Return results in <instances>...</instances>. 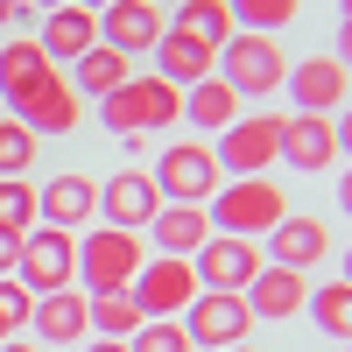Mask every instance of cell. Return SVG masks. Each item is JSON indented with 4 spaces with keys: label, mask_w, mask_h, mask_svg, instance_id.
<instances>
[{
    "label": "cell",
    "mask_w": 352,
    "mask_h": 352,
    "mask_svg": "<svg viewBox=\"0 0 352 352\" xmlns=\"http://www.w3.org/2000/svg\"><path fill=\"white\" fill-rule=\"evenodd\" d=\"M169 28H184V36H197V43H226L232 36V14H226V0H176V14H169Z\"/></svg>",
    "instance_id": "26"
},
{
    "label": "cell",
    "mask_w": 352,
    "mask_h": 352,
    "mask_svg": "<svg viewBox=\"0 0 352 352\" xmlns=\"http://www.w3.org/2000/svg\"><path fill=\"white\" fill-rule=\"evenodd\" d=\"M190 275H197V289L247 296V282L261 275V247H254V240H232V232H212V240L190 254Z\"/></svg>",
    "instance_id": "10"
},
{
    "label": "cell",
    "mask_w": 352,
    "mask_h": 352,
    "mask_svg": "<svg viewBox=\"0 0 352 352\" xmlns=\"http://www.w3.org/2000/svg\"><path fill=\"white\" fill-rule=\"evenodd\" d=\"M282 92L296 99V113H324V120H331V113L352 99V71L331 64V56H303V64H289Z\"/></svg>",
    "instance_id": "16"
},
{
    "label": "cell",
    "mask_w": 352,
    "mask_h": 352,
    "mask_svg": "<svg viewBox=\"0 0 352 352\" xmlns=\"http://www.w3.org/2000/svg\"><path fill=\"white\" fill-rule=\"evenodd\" d=\"M127 352H190V338H184L176 317H148V324L127 338Z\"/></svg>",
    "instance_id": "32"
},
{
    "label": "cell",
    "mask_w": 352,
    "mask_h": 352,
    "mask_svg": "<svg viewBox=\"0 0 352 352\" xmlns=\"http://www.w3.org/2000/svg\"><path fill=\"white\" fill-rule=\"evenodd\" d=\"M176 324H184V338H190V345L226 352V345H247L254 310H247V296H219V289H197V296H190V310L176 317Z\"/></svg>",
    "instance_id": "8"
},
{
    "label": "cell",
    "mask_w": 352,
    "mask_h": 352,
    "mask_svg": "<svg viewBox=\"0 0 352 352\" xmlns=\"http://www.w3.org/2000/svg\"><path fill=\"white\" fill-rule=\"evenodd\" d=\"M338 21H352V0H338Z\"/></svg>",
    "instance_id": "43"
},
{
    "label": "cell",
    "mask_w": 352,
    "mask_h": 352,
    "mask_svg": "<svg viewBox=\"0 0 352 352\" xmlns=\"http://www.w3.org/2000/svg\"><path fill=\"white\" fill-rule=\"evenodd\" d=\"M85 310H92V338H120V345H127L141 324H148V317L134 310L127 289H120V296H85Z\"/></svg>",
    "instance_id": "27"
},
{
    "label": "cell",
    "mask_w": 352,
    "mask_h": 352,
    "mask_svg": "<svg viewBox=\"0 0 352 352\" xmlns=\"http://www.w3.org/2000/svg\"><path fill=\"white\" fill-rule=\"evenodd\" d=\"M162 212V190H155V176L148 169H113L106 184H99V226L113 232H148V219Z\"/></svg>",
    "instance_id": "9"
},
{
    "label": "cell",
    "mask_w": 352,
    "mask_h": 352,
    "mask_svg": "<svg viewBox=\"0 0 352 352\" xmlns=\"http://www.w3.org/2000/svg\"><path fill=\"white\" fill-rule=\"evenodd\" d=\"M43 212H36V184L28 176H0V232H36Z\"/></svg>",
    "instance_id": "30"
},
{
    "label": "cell",
    "mask_w": 352,
    "mask_h": 352,
    "mask_svg": "<svg viewBox=\"0 0 352 352\" xmlns=\"http://www.w3.org/2000/svg\"><path fill=\"white\" fill-rule=\"evenodd\" d=\"M324 254H331V226L310 219V212H289L268 240H261V261H268V268H289V275H310Z\"/></svg>",
    "instance_id": "12"
},
{
    "label": "cell",
    "mask_w": 352,
    "mask_h": 352,
    "mask_svg": "<svg viewBox=\"0 0 352 352\" xmlns=\"http://www.w3.org/2000/svg\"><path fill=\"white\" fill-rule=\"evenodd\" d=\"M282 162L296 176H331L338 169V134L324 113H282Z\"/></svg>",
    "instance_id": "15"
},
{
    "label": "cell",
    "mask_w": 352,
    "mask_h": 352,
    "mask_svg": "<svg viewBox=\"0 0 352 352\" xmlns=\"http://www.w3.org/2000/svg\"><path fill=\"white\" fill-rule=\"evenodd\" d=\"M345 352H352V338H345Z\"/></svg>",
    "instance_id": "45"
},
{
    "label": "cell",
    "mask_w": 352,
    "mask_h": 352,
    "mask_svg": "<svg viewBox=\"0 0 352 352\" xmlns=\"http://www.w3.org/2000/svg\"><path fill=\"white\" fill-rule=\"evenodd\" d=\"M148 56H155V78L176 85V92H190V85H204V78L219 71V50L197 43V36H184V28H162V43Z\"/></svg>",
    "instance_id": "17"
},
{
    "label": "cell",
    "mask_w": 352,
    "mask_h": 352,
    "mask_svg": "<svg viewBox=\"0 0 352 352\" xmlns=\"http://www.w3.org/2000/svg\"><path fill=\"white\" fill-rule=\"evenodd\" d=\"M14 282L28 289V296H56V289H78V232H56V226L21 232Z\"/></svg>",
    "instance_id": "5"
},
{
    "label": "cell",
    "mask_w": 352,
    "mask_h": 352,
    "mask_svg": "<svg viewBox=\"0 0 352 352\" xmlns=\"http://www.w3.org/2000/svg\"><path fill=\"white\" fill-rule=\"evenodd\" d=\"M324 56H331V64H345V71H352V21H338V36H331V50H324Z\"/></svg>",
    "instance_id": "34"
},
{
    "label": "cell",
    "mask_w": 352,
    "mask_h": 352,
    "mask_svg": "<svg viewBox=\"0 0 352 352\" xmlns=\"http://www.w3.org/2000/svg\"><path fill=\"white\" fill-rule=\"evenodd\" d=\"M28 324H36V345H85V338H92L85 289H56V296H36Z\"/></svg>",
    "instance_id": "20"
},
{
    "label": "cell",
    "mask_w": 352,
    "mask_h": 352,
    "mask_svg": "<svg viewBox=\"0 0 352 352\" xmlns=\"http://www.w3.org/2000/svg\"><path fill=\"white\" fill-rule=\"evenodd\" d=\"M155 176V190H162V204H212L219 197V155H212V141H169L162 148V162L148 169Z\"/></svg>",
    "instance_id": "6"
},
{
    "label": "cell",
    "mask_w": 352,
    "mask_h": 352,
    "mask_svg": "<svg viewBox=\"0 0 352 352\" xmlns=\"http://www.w3.org/2000/svg\"><path fill=\"white\" fill-rule=\"evenodd\" d=\"M78 352H127V345H120V338H85Z\"/></svg>",
    "instance_id": "38"
},
{
    "label": "cell",
    "mask_w": 352,
    "mask_h": 352,
    "mask_svg": "<svg viewBox=\"0 0 352 352\" xmlns=\"http://www.w3.org/2000/svg\"><path fill=\"white\" fill-rule=\"evenodd\" d=\"M338 212H345V219H352V162H345V169H338Z\"/></svg>",
    "instance_id": "36"
},
{
    "label": "cell",
    "mask_w": 352,
    "mask_h": 352,
    "mask_svg": "<svg viewBox=\"0 0 352 352\" xmlns=\"http://www.w3.org/2000/svg\"><path fill=\"white\" fill-rule=\"evenodd\" d=\"M176 120H184V92L176 85H162L155 71L148 78H127L120 92L99 99V127L113 141H134V134H169Z\"/></svg>",
    "instance_id": "2"
},
{
    "label": "cell",
    "mask_w": 352,
    "mask_h": 352,
    "mask_svg": "<svg viewBox=\"0 0 352 352\" xmlns=\"http://www.w3.org/2000/svg\"><path fill=\"white\" fill-rule=\"evenodd\" d=\"M204 219H212V232H232V240H268V232L289 219V190L275 184V176H226L219 197L204 204Z\"/></svg>",
    "instance_id": "1"
},
{
    "label": "cell",
    "mask_w": 352,
    "mask_h": 352,
    "mask_svg": "<svg viewBox=\"0 0 352 352\" xmlns=\"http://www.w3.org/2000/svg\"><path fill=\"white\" fill-rule=\"evenodd\" d=\"M14 261H21V232H0V282L14 275Z\"/></svg>",
    "instance_id": "35"
},
{
    "label": "cell",
    "mask_w": 352,
    "mask_h": 352,
    "mask_svg": "<svg viewBox=\"0 0 352 352\" xmlns=\"http://www.w3.org/2000/svg\"><path fill=\"white\" fill-rule=\"evenodd\" d=\"M148 240L169 261H190L204 240H212V219H204V204H162V212L148 219Z\"/></svg>",
    "instance_id": "23"
},
{
    "label": "cell",
    "mask_w": 352,
    "mask_h": 352,
    "mask_svg": "<svg viewBox=\"0 0 352 352\" xmlns=\"http://www.w3.org/2000/svg\"><path fill=\"white\" fill-rule=\"evenodd\" d=\"M338 282H345V289H352V247H345V275H338Z\"/></svg>",
    "instance_id": "41"
},
{
    "label": "cell",
    "mask_w": 352,
    "mask_h": 352,
    "mask_svg": "<svg viewBox=\"0 0 352 352\" xmlns=\"http://www.w3.org/2000/svg\"><path fill=\"white\" fill-rule=\"evenodd\" d=\"M36 212L56 232H85V226L99 219V176L64 169V176H50V184H36Z\"/></svg>",
    "instance_id": "13"
},
{
    "label": "cell",
    "mask_w": 352,
    "mask_h": 352,
    "mask_svg": "<svg viewBox=\"0 0 352 352\" xmlns=\"http://www.w3.org/2000/svg\"><path fill=\"white\" fill-rule=\"evenodd\" d=\"M232 28H247V36H275V28H289L303 14V0H226Z\"/></svg>",
    "instance_id": "29"
},
{
    "label": "cell",
    "mask_w": 352,
    "mask_h": 352,
    "mask_svg": "<svg viewBox=\"0 0 352 352\" xmlns=\"http://www.w3.org/2000/svg\"><path fill=\"white\" fill-rule=\"evenodd\" d=\"M92 43H99V14L78 8V0H71V8H50L43 28H36V50L50 56V64H78Z\"/></svg>",
    "instance_id": "19"
},
{
    "label": "cell",
    "mask_w": 352,
    "mask_h": 352,
    "mask_svg": "<svg viewBox=\"0 0 352 352\" xmlns=\"http://www.w3.org/2000/svg\"><path fill=\"white\" fill-rule=\"evenodd\" d=\"M21 8H43V14H50V8H71V0H21Z\"/></svg>",
    "instance_id": "40"
},
{
    "label": "cell",
    "mask_w": 352,
    "mask_h": 352,
    "mask_svg": "<svg viewBox=\"0 0 352 352\" xmlns=\"http://www.w3.org/2000/svg\"><path fill=\"white\" fill-rule=\"evenodd\" d=\"M303 303H310V282L261 261V275L247 282V310H254V324H261V317H268V324H282V317H296Z\"/></svg>",
    "instance_id": "22"
},
{
    "label": "cell",
    "mask_w": 352,
    "mask_h": 352,
    "mask_svg": "<svg viewBox=\"0 0 352 352\" xmlns=\"http://www.w3.org/2000/svg\"><path fill=\"white\" fill-rule=\"evenodd\" d=\"M78 113H85V106H78V92H71V78L56 71L36 99H21V106H14V120L36 134V141H64V134H78Z\"/></svg>",
    "instance_id": "18"
},
{
    "label": "cell",
    "mask_w": 352,
    "mask_h": 352,
    "mask_svg": "<svg viewBox=\"0 0 352 352\" xmlns=\"http://www.w3.org/2000/svg\"><path fill=\"white\" fill-rule=\"evenodd\" d=\"M50 78H56V64L36 50V36H14V43H0V92H8V106L36 99Z\"/></svg>",
    "instance_id": "21"
},
{
    "label": "cell",
    "mask_w": 352,
    "mask_h": 352,
    "mask_svg": "<svg viewBox=\"0 0 352 352\" xmlns=\"http://www.w3.org/2000/svg\"><path fill=\"white\" fill-rule=\"evenodd\" d=\"M36 148H43V141H36V134H28L14 113H8V120H0V176H28Z\"/></svg>",
    "instance_id": "31"
},
{
    "label": "cell",
    "mask_w": 352,
    "mask_h": 352,
    "mask_svg": "<svg viewBox=\"0 0 352 352\" xmlns=\"http://www.w3.org/2000/svg\"><path fill=\"white\" fill-rule=\"evenodd\" d=\"M155 8H162V0H155Z\"/></svg>",
    "instance_id": "46"
},
{
    "label": "cell",
    "mask_w": 352,
    "mask_h": 352,
    "mask_svg": "<svg viewBox=\"0 0 352 352\" xmlns=\"http://www.w3.org/2000/svg\"><path fill=\"white\" fill-rule=\"evenodd\" d=\"M21 14H28V8H21V0H0V28H14Z\"/></svg>",
    "instance_id": "37"
},
{
    "label": "cell",
    "mask_w": 352,
    "mask_h": 352,
    "mask_svg": "<svg viewBox=\"0 0 352 352\" xmlns=\"http://www.w3.org/2000/svg\"><path fill=\"white\" fill-rule=\"evenodd\" d=\"M219 176H268L282 162V113H247V120H232L219 141Z\"/></svg>",
    "instance_id": "7"
},
{
    "label": "cell",
    "mask_w": 352,
    "mask_h": 352,
    "mask_svg": "<svg viewBox=\"0 0 352 352\" xmlns=\"http://www.w3.org/2000/svg\"><path fill=\"white\" fill-rule=\"evenodd\" d=\"M78 8H92V14H99V8H113V0H78Z\"/></svg>",
    "instance_id": "42"
},
{
    "label": "cell",
    "mask_w": 352,
    "mask_h": 352,
    "mask_svg": "<svg viewBox=\"0 0 352 352\" xmlns=\"http://www.w3.org/2000/svg\"><path fill=\"white\" fill-rule=\"evenodd\" d=\"M212 78L232 99H268L289 78V50H282V36H247V28H232V36L219 43V71Z\"/></svg>",
    "instance_id": "3"
},
{
    "label": "cell",
    "mask_w": 352,
    "mask_h": 352,
    "mask_svg": "<svg viewBox=\"0 0 352 352\" xmlns=\"http://www.w3.org/2000/svg\"><path fill=\"white\" fill-rule=\"evenodd\" d=\"M184 120H190L197 134H226L232 120H240V99H232L219 78H204V85H190V92H184Z\"/></svg>",
    "instance_id": "25"
},
{
    "label": "cell",
    "mask_w": 352,
    "mask_h": 352,
    "mask_svg": "<svg viewBox=\"0 0 352 352\" xmlns=\"http://www.w3.org/2000/svg\"><path fill=\"white\" fill-rule=\"evenodd\" d=\"M0 352H43V345H28V338H8V345H0Z\"/></svg>",
    "instance_id": "39"
},
{
    "label": "cell",
    "mask_w": 352,
    "mask_h": 352,
    "mask_svg": "<svg viewBox=\"0 0 352 352\" xmlns=\"http://www.w3.org/2000/svg\"><path fill=\"white\" fill-rule=\"evenodd\" d=\"M226 352H261V345H226Z\"/></svg>",
    "instance_id": "44"
},
{
    "label": "cell",
    "mask_w": 352,
    "mask_h": 352,
    "mask_svg": "<svg viewBox=\"0 0 352 352\" xmlns=\"http://www.w3.org/2000/svg\"><path fill=\"white\" fill-rule=\"evenodd\" d=\"M127 296H134V310H141V317H184V310H190V296H197V275H190V261L148 254Z\"/></svg>",
    "instance_id": "11"
},
{
    "label": "cell",
    "mask_w": 352,
    "mask_h": 352,
    "mask_svg": "<svg viewBox=\"0 0 352 352\" xmlns=\"http://www.w3.org/2000/svg\"><path fill=\"white\" fill-rule=\"evenodd\" d=\"M141 232H113V226H85L78 232V289L85 296H120L141 275Z\"/></svg>",
    "instance_id": "4"
},
{
    "label": "cell",
    "mask_w": 352,
    "mask_h": 352,
    "mask_svg": "<svg viewBox=\"0 0 352 352\" xmlns=\"http://www.w3.org/2000/svg\"><path fill=\"white\" fill-rule=\"evenodd\" d=\"M162 28H169V14L155 8V0H113V8H99V43L120 50L127 64L162 43Z\"/></svg>",
    "instance_id": "14"
},
{
    "label": "cell",
    "mask_w": 352,
    "mask_h": 352,
    "mask_svg": "<svg viewBox=\"0 0 352 352\" xmlns=\"http://www.w3.org/2000/svg\"><path fill=\"white\" fill-rule=\"evenodd\" d=\"M331 134H338V155L352 162V99H345V106L331 113Z\"/></svg>",
    "instance_id": "33"
},
{
    "label": "cell",
    "mask_w": 352,
    "mask_h": 352,
    "mask_svg": "<svg viewBox=\"0 0 352 352\" xmlns=\"http://www.w3.org/2000/svg\"><path fill=\"white\" fill-rule=\"evenodd\" d=\"M127 78H134V64H127V56H120V50H106V43H92V50H85L78 64H71V92H78V99H85V92H92V99H106V92H120Z\"/></svg>",
    "instance_id": "24"
},
{
    "label": "cell",
    "mask_w": 352,
    "mask_h": 352,
    "mask_svg": "<svg viewBox=\"0 0 352 352\" xmlns=\"http://www.w3.org/2000/svg\"><path fill=\"white\" fill-rule=\"evenodd\" d=\"M303 310H310V324L324 331V338H338V345L352 338V289H345V282H324V289H310V303H303Z\"/></svg>",
    "instance_id": "28"
}]
</instances>
